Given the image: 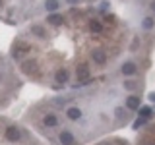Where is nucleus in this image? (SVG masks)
Instances as JSON below:
<instances>
[{
    "instance_id": "12",
    "label": "nucleus",
    "mask_w": 155,
    "mask_h": 145,
    "mask_svg": "<svg viewBox=\"0 0 155 145\" xmlns=\"http://www.w3.org/2000/svg\"><path fill=\"white\" fill-rule=\"evenodd\" d=\"M43 122H45V126H56L58 124V118L54 114H47L45 118H43Z\"/></svg>"
},
{
    "instance_id": "5",
    "label": "nucleus",
    "mask_w": 155,
    "mask_h": 145,
    "mask_svg": "<svg viewBox=\"0 0 155 145\" xmlns=\"http://www.w3.org/2000/svg\"><path fill=\"white\" fill-rule=\"evenodd\" d=\"M21 70L25 72V74H35L37 72V62L35 60H25L21 64Z\"/></svg>"
},
{
    "instance_id": "9",
    "label": "nucleus",
    "mask_w": 155,
    "mask_h": 145,
    "mask_svg": "<svg viewBox=\"0 0 155 145\" xmlns=\"http://www.w3.org/2000/svg\"><path fill=\"white\" fill-rule=\"evenodd\" d=\"M60 143L62 145H74V135L70 132H62L60 134Z\"/></svg>"
},
{
    "instance_id": "1",
    "label": "nucleus",
    "mask_w": 155,
    "mask_h": 145,
    "mask_svg": "<svg viewBox=\"0 0 155 145\" xmlns=\"http://www.w3.org/2000/svg\"><path fill=\"white\" fill-rule=\"evenodd\" d=\"M29 48H31V47H29L27 43H16V45H14V50H12V56L14 58H21Z\"/></svg>"
},
{
    "instance_id": "26",
    "label": "nucleus",
    "mask_w": 155,
    "mask_h": 145,
    "mask_svg": "<svg viewBox=\"0 0 155 145\" xmlns=\"http://www.w3.org/2000/svg\"><path fill=\"white\" fill-rule=\"evenodd\" d=\"M0 4H2V0H0Z\"/></svg>"
},
{
    "instance_id": "22",
    "label": "nucleus",
    "mask_w": 155,
    "mask_h": 145,
    "mask_svg": "<svg viewBox=\"0 0 155 145\" xmlns=\"http://www.w3.org/2000/svg\"><path fill=\"white\" fill-rule=\"evenodd\" d=\"M143 145H155L153 141H143Z\"/></svg>"
},
{
    "instance_id": "19",
    "label": "nucleus",
    "mask_w": 155,
    "mask_h": 145,
    "mask_svg": "<svg viewBox=\"0 0 155 145\" xmlns=\"http://www.w3.org/2000/svg\"><path fill=\"white\" fill-rule=\"evenodd\" d=\"M124 87H126V89H130V91H132V89H136V83H134V81H126V83H124Z\"/></svg>"
},
{
    "instance_id": "20",
    "label": "nucleus",
    "mask_w": 155,
    "mask_h": 145,
    "mask_svg": "<svg viewBox=\"0 0 155 145\" xmlns=\"http://www.w3.org/2000/svg\"><path fill=\"white\" fill-rule=\"evenodd\" d=\"M116 118H122V108H116Z\"/></svg>"
},
{
    "instance_id": "18",
    "label": "nucleus",
    "mask_w": 155,
    "mask_h": 145,
    "mask_svg": "<svg viewBox=\"0 0 155 145\" xmlns=\"http://www.w3.org/2000/svg\"><path fill=\"white\" fill-rule=\"evenodd\" d=\"M143 124H145V118H138V120L134 122V130H138L140 126H143Z\"/></svg>"
},
{
    "instance_id": "14",
    "label": "nucleus",
    "mask_w": 155,
    "mask_h": 145,
    "mask_svg": "<svg viewBox=\"0 0 155 145\" xmlns=\"http://www.w3.org/2000/svg\"><path fill=\"white\" fill-rule=\"evenodd\" d=\"M45 8L48 10V12H54V10L58 8V0H45Z\"/></svg>"
},
{
    "instance_id": "10",
    "label": "nucleus",
    "mask_w": 155,
    "mask_h": 145,
    "mask_svg": "<svg viewBox=\"0 0 155 145\" xmlns=\"http://www.w3.org/2000/svg\"><path fill=\"white\" fill-rule=\"evenodd\" d=\"M54 77H56L58 83H66V81H68V72H66V70H58Z\"/></svg>"
},
{
    "instance_id": "16",
    "label": "nucleus",
    "mask_w": 155,
    "mask_h": 145,
    "mask_svg": "<svg viewBox=\"0 0 155 145\" xmlns=\"http://www.w3.org/2000/svg\"><path fill=\"white\" fill-rule=\"evenodd\" d=\"M89 29H91V33H101V31H103V25H101L99 21H91Z\"/></svg>"
},
{
    "instance_id": "17",
    "label": "nucleus",
    "mask_w": 155,
    "mask_h": 145,
    "mask_svg": "<svg viewBox=\"0 0 155 145\" xmlns=\"http://www.w3.org/2000/svg\"><path fill=\"white\" fill-rule=\"evenodd\" d=\"M143 27L145 29H151L153 27V18H145L143 19Z\"/></svg>"
},
{
    "instance_id": "23",
    "label": "nucleus",
    "mask_w": 155,
    "mask_h": 145,
    "mask_svg": "<svg viewBox=\"0 0 155 145\" xmlns=\"http://www.w3.org/2000/svg\"><path fill=\"white\" fill-rule=\"evenodd\" d=\"M78 2V0H68V4H76Z\"/></svg>"
},
{
    "instance_id": "24",
    "label": "nucleus",
    "mask_w": 155,
    "mask_h": 145,
    "mask_svg": "<svg viewBox=\"0 0 155 145\" xmlns=\"http://www.w3.org/2000/svg\"><path fill=\"white\" fill-rule=\"evenodd\" d=\"M151 10H153V12H155V2H153V4H151Z\"/></svg>"
},
{
    "instance_id": "11",
    "label": "nucleus",
    "mask_w": 155,
    "mask_h": 145,
    "mask_svg": "<svg viewBox=\"0 0 155 145\" xmlns=\"http://www.w3.org/2000/svg\"><path fill=\"white\" fill-rule=\"evenodd\" d=\"M140 118H145V120H147L149 118V116H151L153 114V110L151 108H149V106H140Z\"/></svg>"
},
{
    "instance_id": "13",
    "label": "nucleus",
    "mask_w": 155,
    "mask_h": 145,
    "mask_svg": "<svg viewBox=\"0 0 155 145\" xmlns=\"http://www.w3.org/2000/svg\"><path fill=\"white\" fill-rule=\"evenodd\" d=\"M47 21L52 23V25H58V23H62V16H60V14H51Z\"/></svg>"
},
{
    "instance_id": "2",
    "label": "nucleus",
    "mask_w": 155,
    "mask_h": 145,
    "mask_svg": "<svg viewBox=\"0 0 155 145\" xmlns=\"http://www.w3.org/2000/svg\"><path fill=\"white\" fill-rule=\"evenodd\" d=\"M91 58H93V62H97V64H105L107 62V52L101 50V48H95V50L91 52Z\"/></svg>"
},
{
    "instance_id": "7",
    "label": "nucleus",
    "mask_w": 155,
    "mask_h": 145,
    "mask_svg": "<svg viewBox=\"0 0 155 145\" xmlns=\"http://www.w3.org/2000/svg\"><path fill=\"white\" fill-rule=\"evenodd\" d=\"M126 108H130V110H138V108H140V99H138L136 95L128 97V99H126Z\"/></svg>"
},
{
    "instance_id": "15",
    "label": "nucleus",
    "mask_w": 155,
    "mask_h": 145,
    "mask_svg": "<svg viewBox=\"0 0 155 145\" xmlns=\"http://www.w3.org/2000/svg\"><path fill=\"white\" fill-rule=\"evenodd\" d=\"M31 33H33V35H37V37H41V39L45 37V29H43L41 25H33L31 27Z\"/></svg>"
},
{
    "instance_id": "21",
    "label": "nucleus",
    "mask_w": 155,
    "mask_h": 145,
    "mask_svg": "<svg viewBox=\"0 0 155 145\" xmlns=\"http://www.w3.org/2000/svg\"><path fill=\"white\" fill-rule=\"evenodd\" d=\"M149 101H153V103H155V91H153V93H149Z\"/></svg>"
},
{
    "instance_id": "6",
    "label": "nucleus",
    "mask_w": 155,
    "mask_h": 145,
    "mask_svg": "<svg viewBox=\"0 0 155 145\" xmlns=\"http://www.w3.org/2000/svg\"><path fill=\"white\" fill-rule=\"evenodd\" d=\"M136 72H138V68H136L134 62H124L122 64V74L124 76H134Z\"/></svg>"
},
{
    "instance_id": "8",
    "label": "nucleus",
    "mask_w": 155,
    "mask_h": 145,
    "mask_svg": "<svg viewBox=\"0 0 155 145\" xmlns=\"http://www.w3.org/2000/svg\"><path fill=\"white\" fill-rule=\"evenodd\" d=\"M66 114H68V118H70V120H80L81 118V110L78 108V106H70V108L66 110Z\"/></svg>"
},
{
    "instance_id": "3",
    "label": "nucleus",
    "mask_w": 155,
    "mask_h": 145,
    "mask_svg": "<svg viewBox=\"0 0 155 145\" xmlns=\"http://www.w3.org/2000/svg\"><path fill=\"white\" fill-rule=\"evenodd\" d=\"M19 135H21V132H19V128H16V126H10L6 130V139L8 141H18Z\"/></svg>"
},
{
    "instance_id": "25",
    "label": "nucleus",
    "mask_w": 155,
    "mask_h": 145,
    "mask_svg": "<svg viewBox=\"0 0 155 145\" xmlns=\"http://www.w3.org/2000/svg\"><path fill=\"white\" fill-rule=\"evenodd\" d=\"M99 145H110V143H99Z\"/></svg>"
},
{
    "instance_id": "4",
    "label": "nucleus",
    "mask_w": 155,
    "mask_h": 145,
    "mask_svg": "<svg viewBox=\"0 0 155 145\" xmlns=\"http://www.w3.org/2000/svg\"><path fill=\"white\" fill-rule=\"evenodd\" d=\"M76 76H78V81H87V79H89V68H87V66H80L76 70Z\"/></svg>"
}]
</instances>
